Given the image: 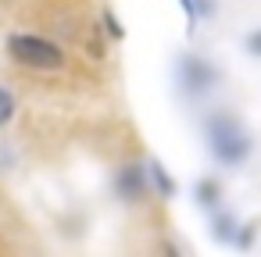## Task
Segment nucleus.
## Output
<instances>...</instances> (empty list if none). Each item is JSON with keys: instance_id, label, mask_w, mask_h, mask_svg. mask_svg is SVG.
<instances>
[{"instance_id": "f257e3e1", "label": "nucleus", "mask_w": 261, "mask_h": 257, "mask_svg": "<svg viewBox=\"0 0 261 257\" xmlns=\"http://www.w3.org/2000/svg\"><path fill=\"white\" fill-rule=\"evenodd\" d=\"M204 139L211 157L222 168H240L250 157V132L232 111H211L204 115Z\"/></svg>"}, {"instance_id": "f03ea898", "label": "nucleus", "mask_w": 261, "mask_h": 257, "mask_svg": "<svg viewBox=\"0 0 261 257\" xmlns=\"http://www.w3.org/2000/svg\"><path fill=\"white\" fill-rule=\"evenodd\" d=\"M8 54H11L18 65L43 68V72L61 68V61H65V54H61L58 43H50V40H43V36H33V33H11V36H8Z\"/></svg>"}, {"instance_id": "7ed1b4c3", "label": "nucleus", "mask_w": 261, "mask_h": 257, "mask_svg": "<svg viewBox=\"0 0 261 257\" xmlns=\"http://www.w3.org/2000/svg\"><path fill=\"white\" fill-rule=\"evenodd\" d=\"M218 82H222V72L211 58H204V54H182L179 58V90H182V97H190V100L207 97Z\"/></svg>"}, {"instance_id": "20e7f679", "label": "nucleus", "mask_w": 261, "mask_h": 257, "mask_svg": "<svg viewBox=\"0 0 261 257\" xmlns=\"http://www.w3.org/2000/svg\"><path fill=\"white\" fill-rule=\"evenodd\" d=\"M147 179H150V172H147L143 164H125V168L115 175V193H118L125 204H133V200H140V196L147 193Z\"/></svg>"}, {"instance_id": "39448f33", "label": "nucleus", "mask_w": 261, "mask_h": 257, "mask_svg": "<svg viewBox=\"0 0 261 257\" xmlns=\"http://www.w3.org/2000/svg\"><path fill=\"white\" fill-rule=\"evenodd\" d=\"M240 225H236V218L232 214H225V211H218L215 218H211V239L215 243H240Z\"/></svg>"}, {"instance_id": "423d86ee", "label": "nucleus", "mask_w": 261, "mask_h": 257, "mask_svg": "<svg viewBox=\"0 0 261 257\" xmlns=\"http://www.w3.org/2000/svg\"><path fill=\"white\" fill-rule=\"evenodd\" d=\"M193 196H197V204L200 207H207V211H215L218 207V200H222V182L218 179H197L193 182Z\"/></svg>"}, {"instance_id": "0eeeda50", "label": "nucleus", "mask_w": 261, "mask_h": 257, "mask_svg": "<svg viewBox=\"0 0 261 257\" xmlns=\"http://www.w3.org/2000/svg\"><path fill=\"white\" fill-rule=\"evenodd\" d=\"M147 172H150V182H154V189H158V196H175V182H172V175L161 168V161L158 157H150L147 161Z\"/></svg>"}, {"instance_id": "6e6552de", "label": "nucleus", "mask_w": 261, "mask_h": 257, "mask_svg": "<svg viewBox=\"0 0 261 257\" xmlns=\"http://www.w3.org/2000/svg\"><path fill=\"white\" fill-rule=\"evenodd\" d=\"M243 50H247V58L261 61V29H250V33L243 36Z\"/></svg>"}, {"instance_id": "1a4fd4ad", "label": "nucleus", "mask_w": 261, "mask_h": 257, "mask_svg": "<svg viewBox=\"0 0 261 257\" xmlns=\"http://www.w3.org/2000/svg\"><path fill=\"white\" fill-rule=\"evenodd\" d=\"M0 97H4V115H0V122L8 125V122L15 118V93H11V90L4 86V90H0Z\"/></svg>"}, {"instance_id": "9d476101", "label": "nucleus", "mask_w": 261, "mask_h": 257, "mask_svg": "<svg viewBox=\"0 0 261 257\" xmlns=\"http://www.w3.org/2000/svg\"><path fill=\"white\" fill-rule=\"evenodd\" d=\"M104 25H108V33H111L115 40H122V36H125V29H122V22H118V18H115L111 11H104Z\"/></svg>"}, {"instance_id": "9b49d317", "label": "nucleus", "mask_w": 261, "mask_h": 257, "mask_svg": "<svg viewBox=\"0 0 261 257\" xmlns=\"http://www.w3.org/2000/svg\"><path fill=\"white\" fill-rule=\"evenodd\" d=\"M182 11H186L190 25H197V18H200V11H197V0H182Z\"/></svg>"}, {"instance_id": "f8f14e48", "label": "nucleus", "mask_w": 261, "mask_h": 257, "mask_svg": "<svg viewBox=\"0 0 261 257\" xmlns=\"http://www.w3.org/2000/svg\"><path fill=\"white\" fill-rule=\"evenodd\" d=\"M197 11H200V18H207L215 8H211V0H197Z\"/></svg>"}, {"instance_id": "ddd939ff", "label": "nucleus", "mask_w": 261, "mask_h": 257, "mask_svg": "<svg viewBox=\"0 0 261 257\" xmlns=\"http://www.w3.org/2000/svg\"><path fill=\"white\" fill-rule=\"evenodd\" d=\"M165 253H168V257H179V250H175V246H168V250H165Z\"/></svg>"}]
</instances>
